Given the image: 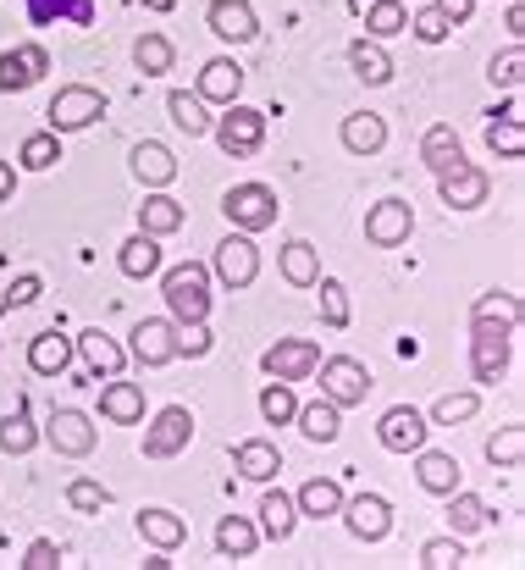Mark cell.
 <instances>
[{"instance_id": "obj_8", "label": "cell", "mask_w": 525, "mask_h": 570, "mask_svg": "<svg viewBox=\"0 0 525 570\" xmlns=\"http://www.w3.org/2000/svg\"><path fill=\"white\" fill-rule=\"evenodd\" d=\"M316 372H321V399H333L338 410L365 404V393H370V372H365L359 361H349V355H333V361H321Z\"/></svg>"}, {"instance_id": "obj_19", "label": "cell", "mask_w": 525, "mask_h": 570, "mask_svg": "<svg viewBox=\"0 0 525 570\" xmlns=\"http://www.w3.org/2000/svg\"><path fill=\"white\" fill-rule=\"evenodd\" d=\"M420 161L432 167V178L454 173V167L465 161V145H459V134H454L448 122H432V128H426V139H420Z\"/></svg>"}, {"instance_id": "obj_51", "label": "cell", "mask_w": 525, "mask_h": 570, "mask_svg": "<svg viewBox=\"0 0 525 570\" xmlns=\"http://www.w3.org/2000/svg\"><path fill=\"white\" fill-rule=\"evenodd\" d=\"M409 28H415V39H426V45H443L448 33H454V22L437 11V6H426V11H415L409 17Z\"/></svg>"}, {"instance_id": "obj_53", "label": "cell", "mask_w": 525, "mask_h": 570, "mask_svg": "<svg viewBox=\"0 0 525 570\" xmlns=\"http://www.w3.org/2000/svg\"><path fill=\"white\" fill-rule=\"evenodd\" d=\"M177 355H188V361L210 355V327H205V322H188V327H177Z\"/></svg>"}, {"instance_id": "obj_22", "label": "cell", "mask_w": 525, "mask_h": 570, "mask_svg": "<svg viewBox=\"0 0 525 570\" xmlns=\"http://www.w3.org/2000/svg\"><path fill=\"white\" fill-rule=\"evenodd\" d=\"M498 122H487V150L504 156V161H521L525 156V122H521V100H509L504 111H493Z\"/></svg>"}, {"instance_id": "obj_48", "label": "cell", "mask_w": 525, "mask_h": 570, "mask_svg": "<svg viewBox=\"0 0 525 570\" xmlns=\"http://www.w3.org/2000/svg\"><path fill=\"white\" fill-rule=\"evenodd\" d=\"M67 504H72L78 515H100V510L111 504V493H106L100 482H89V476H72V482H67Z\"/></svg>"}, {"instance_id": "obj_25", "label": "cell", "mask_w": 525, "mask_h": 570, "mask_svg": "<svg viewBox=\"0 0 525 570\" xmlns=\"http://www.w3.org/2000/svg\"><path fill=\"white\" fill-rule=\"evenodd\" d=\"M28 366H33L39 377H67V366H72V338H61L56 327L39 333V338L28 344Z\"/></svg>"}, {"instance_id": "obj_5", "label": "cell", "mask_w": 525, "mask_h": 570, "mask_svg": "<svg viewBox=\"0 0 525 570\" xmlns=\"http://www.w3.org/2000/svg\"><path fill=\"white\" fill-rule=\"evenodd\" d=\"M44 117H50V134H83L89 122L106 117V95L89 89V83H67V89H56Z\"/></svg>"}, {"instance_id": "obj_39", "label": "cell", "mask_w": 525, "mask_h": 570, "mask_svg": "<svg viewBox=\"0 0 525 570\" xmlns=\"http://www.w3.org/2000/svg\"><path fill=\"white\" fill-rule=\"evenodd\" d=\"M28 22H78V28H89L95 22V6L89 0H28Z\"/></svg>"}, {"instance_id": "obj_7", "label": "cell", "mask_w": 525, "mask_h": 570, "mask_svg": "<svg viewBox=\"0 0 525 570\" xmlns=\"http://www.w3.org/2000/svg\"><path fill=\"white\" fill-rule=\"evenodd\" d=\"M210 272H216L227 288H249V283L260 277V249H255V238H249V233H227V238L216 244Z\"/></svg>"}, {"instance_id": "obj_40", "label": "cell", "mask_w": 525, "mask_h": 570, "mask_svg": "<svg viewBox=\"0 0 525 570\" xmlns=\"http://www.w3.org/2000/svg\"><path fill=\"white\" fill-rule=\"evenodd\" d=\"M172 61H177V50H172V39H167V33H145V39L133 45V67H139L145 78L172 72Z\"/></svg>"}, {"instance_id": "obj_44", "label": "cell", "mask_w": 525, "mask_h": 570, "mask_svg": "<svg viewBox=\"0 0 525 570\" xmlns=\"http://www.w3.org/2000/svg\"><path fill=\"white\" fill-rule=\"evenodd\" d=\"M294 410H299V399H294V382H266L260 387V415L271 421V426H288L294 421Z\"/></svg>"}, {"instance_id": "obj_46", "label": "cell", "mask_w": 525, "mask_h": 570, "mask_svg": "<svg viewBox=\"0 0 525 570\" xmlns=\"http://www.w3.org/2000/svg\"><path fill=\"white\" fill-rule=\"evenodd\" d=\"M316 288H321V322L327 327H349V288L338 277H316Z\"/></svg>"}, {"instance_id": "obj_43", "label": "cell", "mask_w": 525, "mask_h": 570, "mask_svg": "<svg viewBox=\"0 0 525 570\" xmlns=\"http://www.w3.org/2000/svg\"><path fill=\"white\" fill-rule=\"evenodd\" d=\"M521 460H525V426H504V432L487 438V465L493 471H515Z\"/></svg>"}, {"instance_id": "obj_20", "label": "cell", "mask_w": 525, "mask_h": 570, "mask_svg": "<svg viewBox=\"0 0 525 570\" xmlns=\"http://www.w3.org/2000/svg\"><path fill=\"white\" fill-rule=\"evenodd\" d=\"M232 471L249 476V482H271V476L283 471V454H277V443H266V438H244V443L232 449Z\"/></svg>"}, {"instance_id": "obj_10", "label": "cell", "mask_w": 525, "mask_h": 570, "mask_svg": "<svg viewBox=\"0 0 525 570\" xmlns=\"http://www.w3.org/2000/svg\"><path fill=\"white\" fill-rule=\"evenodd\" d=\"M409 233H415L409 199H376V205L365 210V238H370L376 249H398Z\"/></svg>"}, {"instance_id": "obj_24", "label": "cell", "mask_w": 525, "mask_h": 570, "mask_svg": "<svg viewBox=\"0 0 525 570\" xmlns=\"http://www.w3.org/2000/svg\"><path fill=\"white\" fill-rule=\"evenodd\" d=\"M133 178L145 184V189H167L177 178V161L167 145H156V139H145V145H133Z\"/></svg>"}, {"instance_id": "obj_58", "label": "cell", "mask_w": 525, "mask_h": 570, "mask_svg": "<svg viewBox=\"0 0 525 570\" xmlns=\"http://www.w3.org/2000/svg\"><path fill=\"white\" fill-rule=\"evenodd\" d=\"M11 189H17V173H11V161H0V199H11Z\"/></svg>"}, {"instance_id": "obj_34", "label": "cell", "mask_w": 525, "mask_h": 570, "mask_svg": "<svg viewBox=\"0 0 525 570\" xmlns=\"http://www.w3.org/2000/svg\"><path fill=\"white\" fill-rule=\"evenodd\" d=\"M294 510H299V515H316V521H327V515H338V510H344V488H338L333 476H310V482L299 488Z\"/></svg>"}, {"instance_id": "obj_31", "label": "cell", "mask_w": 525, "mask_h": 570, "mask_svg": "<svg viewBox=\"0 0 525 570\" xmlns=\"http://www.w3.org/2000/svg\"><path fill=\"white\" fill-rule=\"evenodd\" d=\"M382 145H387V122H382L376 111L344 117V150H349V156H376Z\"/></svg>"}, {"instance_id": "obj_4", "label": "cell", "mask_w": 525, "mask_h": 570, "mask_svg": "<svg viewBox=\"0 0 525 570\" xmlns=\"http://www.w3.org/2000/svg\"><path fill=\"white\" fill-rule=\"evenodd\" d=\"M221 210H227V222L238 227V233H266V227H277V189H266V184H232V189L221 194Z\"/></svg>"}, {"instance_id": "obj_55", "label": "cell", "mask_w": 525, "mask_h": 570, "mask_svg": "<svg viewBox=\"0 0 525 570\" xmlns=\"http://www.w3.org/2000/svg\"><path fill=\"white\" fill-rule=\"evenodd\" d=\"M56 566H61V549H56L50 538L28 543V554H22V570H56Z\"/></svg>"}, {"instance_id": "obj_30", "label": "cell", "mask_w": 525, "mask_h": 570, "mask_svg": "<svg viewBox=\"0 0 525 570\" xmlns=\"http://www.w3.org/2000/svg\"><path fill=\"white\" fill-rule=\"evenodd\" d=\"M167 117H172L177 134H188V139H205V134H210V122H216V117L205 111V100H199V95H188V89H172V95H167Z\"/></svg>"}, {"instance_id": "obj_35", "label": "cell", "mask_w": 525, "mask_h": 570, "mask_svg": "<svg viewBox=\"0 0 525 570\" xmlns=\"http://www.w3.org/2000/svg\"><path fill=\"white\" fill-rule=\"evenodd\" d=\"M283 277H288L294 288H316V277H321L316 244H305V238H288V244H283Z\"/></svg>"}, {"instance_id": "obj_2", "label": "cell", "mask_w": 525, "mask_h": 570, "mask_svg": "<svg viewBox=\"0 0 525 570\" xmlns=\"http://www.w3.org/2000/svg\"><path fill=\"white\" fill-rule=\"evenodd\" d=\"M161 299H167V311H172L177 327L205 322V316H210V266H199V261L172 266V272L161 277Z\"/></svg>"}, {"instance_id": "obj_37", "label": "cell", "mask_w": 525, "mask_h": 570, "mask_svg": "<svg viewBox=\"0 0 525 570\" xmlns=\"http://www.w3.org/2000/svg\"><path fill=\"white\" fill-rule=\"evenodd\" d=\"M122 272L128 277H156L161 272V238H150V233H133L128 244H122Z\"/></svg>"}, {"instance_id": "obj_47", "label": "cell", "mask_w": 525, "mask_h": 570, "mask_svg": "<svg viewBox=\"0 0 525 570\" xmlns=\"http://www.w3.org/2000/svg\"><path fill=\"white\" fill-rule=\"evenodd\" d=\"M476 410H482V393H443L437 410H432V421H437V426H459V421H470Z\"/></svg>"}, {"instance_id": "obj_27", "label": "cell", "mask_w": 525, "mask_h": 570, "mask_svg": "<svg viewBox=\"0 0 525 570\" xmlns=\"http://www.w3.org/2000/svg\"><path fill=\"white\" fill-rule=\"evenodd\" d=\"M294 521H299L294 499H288L283 488H266V499H260V538L288 543V538H294Z\"/></svg>"}, {"instance_id": "obj_59", "label": "cell", "mask_w": 525, "mask_h": 570, "mask_svg": "<svg viewBox=\"0 0 525 570\" xmlns=\"http://www.w3.org/2000/svg\"><path fill=\"white\" fill-rule=\"evenodd\" d=\"M150 6H156V11H172V0H150Z\"/></svg>"}, {"instance_id": "obj_52", "label": "cell", "mask_w": 525, "mask_h": 570, "mask_svg": "<svg viewBox=\"0 0 525 570\" xmlns=\"http://www.w3.org/2000/svg\"><path fill=\"white\" fill-rule=\"evenodd\" d=\"M476 316H498V322L521 327V299L515 294H487V299H476Z\"/></svg>"}, {"instance_id": "obj_26", "label": "cell", "mask_w": 525, "mask_h": 570, "mask_svg": "<svg viewBox=\"0 0 525 570\" xmlns=\"http://www.w3.org/2000/svg\"><path fill=\"white\" fill-rule=\"evenodd\" d=\"M294 421H299V432H305L310 443H338V432H344V410H338L333 399H316V404L294 410Z\"/></svg>"}, {"instance_id": "obj_15", "label": "cell", "mask_w": 525, "mask_h": 570, "mask_svg": "<svg viewBox=\"0 0 525 570\" xmlns=\"http://www.w3.org/2000/svg\"><path fill=\"white\" fill-rule=\"evenodd\" d=\"M133 361H139L145 372L172 366L177 361V322H161V316L139 322V327H133Z\"/></svg>"}, {"instance_id": "obj_49", "label": "cell", "mask_w": 525, "mask_h": 570, "mask_svg": "<svg viewBox=\"0 0 525 570\" xmlns=\"http://www.w3.org/2000/svg\"><path fill=\"white\" fill-rule=\"evenodd\" d=\"M487 78H493V83H504V89H521V78H525V45H521V39H515L504 56H493Z\"/></svg>"}, {"instance_id": "obj_54", "label": "cell", "mask_w": 525, "mask_h": 570, "mask_svg": "<svg viewBox=\"0 0 525 570\" xmlns=\"http://www.w3.org/2000/svg\"><path fill=\"white\" fill-rule=\"evenodd\" d=\"M39 288H44V283H39L33 272H22V277L6 288V311H22V305H33V299H39Z\"/></svg>"}, {"instance_id": "obj_18", "label": "cell", "mask_w": 525, "mask_h": 570, "mask_svg": "<svg viewBox=\"0 0 525 570\" xmlns=\"http://www.w3.org/2000/svg\"><path fill=\"white\" fill-rule=\"evenodd\" d=\"M205 22H210V33H216V39H227V45H249V39L260 33V22H255V6H249V0H210Z\"/></svg>"}, {"instance_id": "obj_16", "label": "cell", "mask_w": 525, "mask_h": 570, "mask_svg": "<svg viewBox=\"0 0 525 570\" xmlns=\"http://www.w3.org/2000/svg\"><path fill=\"white\" fill-rule=\"evenodd\" d=\"M437 194H443V205H448V210H476V205H487L493 178H487L482 167L459 161L454 173H443V178H437Z\"/></svg>"}, {"instance_id": "obj_9", "label": "cell", "mask_w": 525, "mask_h": 570, "mask_svg": "<svg viewBox=\"0 0 525 570\" xmlns=\"http://www.w3.org/2000/svg\"><path fill=\"white\" fill-rule=\"evenodd\" d=\"M188 438H194V415L182 410V404H167L150 426H145V460H172L188 449Z\"/></svg>"}, {"instance_id": "obj_12", "label": "cell", "mask_w": 525, "mask_h": 570, "mask_svg": "<svg viewBox=\"0 0 525 570\" xmlns=\"http://www.w3.org/2000/svg\"><path fill=\"white\" fill-rule=\"evenodd\" d=\"M56 454H72V460H83L89 449H95V421L83 415V410H50V421H44V432H39Z\"/></svg>"}, {"instance_id": "obj_56", "label": "cell", "mask_w": 525, "mask_h": 570, "mask_svg": "<svg viewBox=\"0 0 525 570\" xmlns=\"http://www.w3.org/2000/svg\"><path fill=\"white\" fill-rule=\"evenodd\" d=\"M432 6H437L454 28H459V22H470V11H476V0H432Z\"/></svg>"}, {"instance_id": "obj_14", "label": "cell", "mask_w": 525, "mask_h": 570, "mask_svg": "<svg viewBox=\"0 0 525 570\" xmlns=\"http://www.w3.org/2000/svg\"><path fill=\"white\" fill-rule=\"evenodd\" d=\"M338 515H344V527H349L359 543H382V538L393 532V504H387L382 493H359V499H349Z\"/></svg>"}, {"instance_id": "obj_28", "label": "cell", "mask_w": 525, "mask_h": 570, "mask_svg": "<svg viewBox=\"0 0 525 570\" xmlns=\"http://www.w3.org/2000/svg\"><path fill=\"white\" fill-rule=\"evenodd\" d=\"M255 549H260V527L244 521V515H221V527H216V554H221V560H249Z\"/></svg>"}, {"instance_id": "obj_11", "label": "cell", "mask_w": 525, "mask_h": 570, "mask_svg": "<svg viewBox=\"0 0 525 570\" xmlns=\"http://www.w3.org/2000/svg\"><path fill=\"white\" fill-rule=\"evenodd\" d=\"M426 415L420 410H409V404H393L382 421H376V443L387 449V454H415V449H426Z\"/></svg>"}, {"instance_id": "obj_21", "label": "cell", "mask_w": 525, "mask_h": 570, "mask_svg": "<svg viewBox=\"0 0 525 570\" xmlns=\"http://www.w3.org/2000/svg\"><path fill=\"white\" fill-rule=\"evenodd\" d=\"M415 476H420V488H426V493L448 499V493L459 488V460H454V454H443V449H415Z\"/></svg>"}, {"instance_id": "obj_29", "label": "cell", "mask_w": 525, "mask_h": 570, "mask_svg": "<svg viewBox=\"0 0 525 570\" xmlns=\"http://www.w3.org/2000/svg\"><path fill=\"white\" fill-rule=\"evenodd\" d=\"M139 538H145L150 549L172 554L177 543L188 538V521H182V515H172V510H139Z\"/></svg>"}, {"instance_id": "obj_57", "label": "cell", "mask_w": 525, "mask_h": 570, "mask_svg": "<svg viewBox=\"0 0 525 570\" xmlns=\"http://www.w3.org/2000/svg\"><path fill=\"white\" fill-rule=\"evenodd\" d=\"M504 28H509L515 39H525V6H521V0H509V17H504Z\"/></svg>"}, {"instance_id": "obj_33", "label": "cell", "mask_w": 525, "mask_h": 570, "mask_svg": "<svg viewBox=\"0 0 525 570\" xmlns=\"http://www.w3.org/2000/svg\"><path fill=\"white\" fill-rule=\"evenodd\" d=\"M78 350H83V361H89V372H95V377H122V366H128V355H122L100 327L78 333Z\"/></svg>"}, {"instance_id": "obj_38", "label": "cell", "mask_w": 525, "mask_h": 570, "mask_svg": "<svg viewBox=\"0 0 525 570\" xmlns=\"http://www.w3.org/2000/svg\"><path fill=\"white\" fill-rule=\"evenodd\" d=\"M487 521H493V510H487V504H482L476 493H465V488H454V493H448V527H454L459 538L482 532Z\"/></svg>"}, {"instance_id": "obj_36", "label": "cell", "mask_w": 525, "mask_h": 570, "mask_svg": "<svg viewBox=\"0 0 525 570\" xmlns=\"http://www.w3.org/2000/svg\"><path fill=\"white\" fill-rule=\"evenodd\" d=\"M182 227V205H177L172 194H150L145 205H139V233H150V238H167Z\"/></svg>"}, {"instance_id": "obj_42", "label": "cell", "mask_w": 525, "mask_h": 570, "mask_svg": "<svg viewBox=\"0 0 525 570\" xmlns=\"http://www.w3.org/2000/svg\"><path fill=\"white\" fill-rule=\"evenodd\" d=\"M17 161H22L28 173H50V167L61 161V134H50V128H44V134H28L22 150H17Z\"/></svg>"}, {"instance_id": "obj_23", "label": "cell", "mask_w": 525, "mask_h": 570, "mask_svg": "<svg viewBox=\"0 0 525 570\" xmlns=\"http://www.w3.org/2000/svg\"><path fill=\"white\" fill-rule=\"evenodd\" d=\"M106 382H111V387L100 393V415L117 421V426L145 421V387H139V382H117V377H106Z\"/></svg>"}, {"instance_id": "obj_32", "label": "cell", "mask_w": 525, "mask_h": 570, "mask_svg": "<svg viewBox=\"0 0 525 570\" xmlns=\"http://www.w3.org/2000/svg\"><path fill=\"white\" fill-rule=\"evenodd\" d=\"M349 67H354V78H359V83H370V89L393 78V56L382 50V39H354L349 45Z\"/></svg>"}, {"instance_id": "obj_1", "label": "cell", "mask_w": 525, "mask_h": 570, "mask_svg": "<svg viewBox=\"0 0 525 570\" xmlns=\"http://www.w3.org/2000/svg\"><path fill=\"white\" fill-rule=\"evenodd\" d=\"M509 355H515V327L498 322V316H476V311H470V366H476V382H482V387L504 382Z\"/></svg>"}, {"instance_id": "obj_41", "label": "cell", "mask_w": 525, "mask_h": 570, "mask_svg": "<svg viewBox=\"0 0 525 570\" xmlns=\"http://www.w3.org/2000/svg\"><path fill=\"white\" fill-rule=\"evenodd\" d=\"M409 28V11L398 6V0H370V11H365V39H393V33H404Z\"/></svg>"}, {"instance_id": "obj_17", "label": "cell", "mask_w": 525, "mask_h": 570, "mask_svg": "<svg viewBox=\"0 0 525 570\" xmlns=\"http://www.w3.org/2000/svg\"><path fill=\"white\" fill-rule=\"evenodd\" d=\"M205 106H232L238 95H244V67L232 61V56H216V61H205L199 67V89H194Z\"/></svg>"}, {"instance_id": "obj_45", "label": "cell", "mask_w": 525, "mask_h": 570, "mask_svg": "<svg viewBox=\"0 0 525 570\" xmlns=\"http://www.w3.org/2000/svg\"><path fill=\"white\" fill-rule=\"evenodd\" d=\"M33 443H39V426L28 421V410H11V415L0 421V449H6V454H28Z\"/></svg>"}, {"instance_id": "obj_6", "label": "cell", "mask_w": 525, "mask_h": 570, "mask_svg": "<svg viewBox=\"0 0 525 570\" xmlns=\"http://www.w3.org/2000/svg\"><path fill=\"white\" fill-rule=\"evenodd\" d=\"M321 366V344L316 338H277L266 355H260V372L277 382H305Z\"/></svg>"}, {"instance_id": "obj_3", "label": "cell", "mask_w": 525, "mask_h": 570, "mask_svg": "<svg viewBox=\"0 0 525 570\" xmlns=\"http://www.w3.org/2000/svg\"><path fill=\"white\" fill-rule=\"evenodd\" d=\"M210 134H216V145H221V156H232V161H244V156H255L260 145H266V111H255V106H221V117L210 122Z\"/></svg>"}, {"instance_id": "obj_13", "label": "cell", "mask_w": 525, "mask_h": 570, "mask_svg": "<svg viewBox=\"0 0 525 570\" xmlns=\"http://www.w3.org/2000/svg\"><path fill=\"white\" fill-rule=\"evenodd\" d=\"M50 72V50L44 45H17L0 56V95H22Z\"/></svg>"}, {"instance_id": "obj_50", "label": "cell", "mask_w": 525, "mask_h": 570, "mask_svg": "<svg viewBox=\"0 0 525 570\" xmlns=\"http://www.w3.org/2000/svg\"><path fill=\"white\" fill-rule=\"evenodd\" d=\"M459 566H465L459 538H432V543L420 549V570H459Z\"/></svg>"}]
</instances>
